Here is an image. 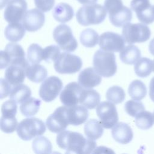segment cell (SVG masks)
Instances as JSON below:
<instances>
[{"instance_id": "3", "label": "cell", "mask_w": 154, "mask_h": 154, "mask_svg": "<svg viewBox=\"0 0 154 154\" xmlns=\"http://www.w3.org/2000/svg\"><path fill=\"white\" fill-rule=\"evenodd\" d=\"M104 7L109 14L111 23L116 27H121L131 22V10L124 6L122 0H105Z\"/></svg>"}, {"instance_id": "39", "label": "cell", "mask_w": 154, "mask_h": 154, "mask_svg": "<svg viewBox=\"0 0 154 154\" xmlns=\"http://www.w3.org/2000/svg\"><path fill=\"white\" fill-rule=\"evenodd\" d=\"M60 49L59 46L54 45L46 46L43 49V60L47 63L55 61L61 54Z\"/></svg>"}, {"instance_id": "37", "label": "cell", "mask_w": 154, "mask_h": 154, "mask_svg": "<svg viewBox=\"0 0 154 154\" xmlns=\"http://www.w3.org/2000/svg\"><path fill=\"white\" fill-rule=\"evenodd\" d=\"M125 109L128 114L135 117L137 114L145 109L143 103L137 100H129L125 104Z\"/></svg>"}, {"instance_id": "20", "label": "cell", "mask_w": 154, "mask_h": 154, "mask_svg": "<svg viewBox=\"0 0 154 154\" xmlns=\"http://www.w3.org/2000/svg\"><path fill=\"white\" fill-rule=\"evenodd\" d=\"M112 138L118 143L126 144L131 141L133 138V131L131 126L123 122L116 123L111 131Z\"/></svg>"}, {"instance_id": "19", "label": "cell", "mask_w": 154, "mask_h": 154, "mask_svg": "<svg viewBox=\"0 0 154 154\" xmlns=\"http://www.w3.org/2000/svg\"><path fill=\"white\" fill-rule=\"evenodd\" d=\"M101 81V76L92 67L84 69L78 75V83L84 88H92L99 85Z\"/></svg>"}, {"instance_id": "21", "label": "cell", "mask_w": 154, "mask_h": 154, "mask_svg": "<svg viewBox=\"0 0 154 154\" xmlns=\"http://www.w3.org/2000/svg\"><path fill=\"white\" fill-rule=\"evenodd\" d=\"M26 68L16 64L7 67L5 72V79L13 86L21 84L25 79Z\"/></svg>"}, {"instance_id": "41", "label": "cell", "mask_w": 154, "mask_h": 154, "mask_svg": "<svg viewBox=\"0 0 154 154\" xmlns=\"http://www.w3.org/2000/svg\"><path fill=\"white\" fill-rule=\"evenodd\" d=\"M34 4L37 8L43 12L50 11L54 7L55 0H34Z\"/></svg>"}, {"instance_id": "23", "label": "cell", "mask_w": 154, "mask_h": 154, "mask_svg": "<svg viewBox=\"0 0 154 154\" xmlns=\"http://www.w3.org/2000/svg\"><path fill=\"white\" fill-rule=\"evenodd\" d=\"M99 93L92 88L83 89L79 97V103L88 109H94L99 103Z\"/></svg>"}, {"instance_id": "1", "label": "cell", "mask_w": 154, "mask_h": 154, "mask_svg": "<svg viewBox=\"0 0 154 154\" xmlns=\"http://www.w3.org/2000/svg\"><path fill=\"white\" fill-rule=\"evenodd\" d=\"M57 144L67 153L88 154L93 153L97 144L94 140L85 138L81 134L70 131L60 132L56 138Z\"/></svg>"}, {"instance_id": "12", "label": "cell", "mask_w": 154, "mask_h": 154, "mask_svg": "<svg viewBox=\"0 0 154 154\" xmlns=\"http://www.w3.org/2000/svg\"><path fill=\"white\" fill-rule=\"evenodd\" d=\"M46 125L52 132L59 133L64 131L69 123L66 115V106L57 108L46 119Z\"/></svg>"}, {"instance_id": "27", "label": "cell", "mask_w": 154, "mask_h": 154, "mask_svg": "<svg viewBox=\"0 0 154 154\" xmlns=\"http://www.w3.org/2000/svg\"><path fill=\"white\" fill-rule=\"evenodd\" d=\"M31 95L30 88L25 84H19L14 86L9 94L10 99L17 103H21L27 100Z\"/></svg>"}, {"instance_id": "2", "label": "cell", "mask_w": 154, "mask_h": 154, "mask_svg": "<svg viewBox=\"0 0 154 154\" xmlns=\"http://www.w3.org/2000/svg\"><path fill=\"white\" fill-rule=\"evenodd\" d=\"M107 11L105 7L98 4H86L80 7L76 17L78 22L83 26L97 25L105 19Z\"/></svg>"}, {"instance_id": "4", "label": "cell", "mask_w": 154, "mask_h": 154, "mask_svg": "<svg viewBox=\"0 0 154 154\" xmlns=\"http://www.w3.org/2000/svg\"><path fill=\"white\" fill-rule=\"evenodd\" d=\"M93 64L97 73L105 78L111 77L117 72L116 56L112 52L97 50L94 54Z\"/></svg>"}, {"instance_id": "8", "label": "cell", "mask_w": 154, "mask_h": 154, "mask_svg": "<svg viewBox=\"0 0 154 154\" xmlns=\"http://www.w3.org/2000/svg\"><path fill=\"white\" fill-rule=\"evenodd\" d=\"M54 69L61 74H72L80 70L82 66L81 58L76 55L64 52L54 61Z\"/></svg>"}, {"instance_id": "15", "label": "cell", "mask_w": 154, "mask_h": 154, "mask_svg": "<svg viewBox=\"0 0 154 154\" xmlns=\"http://www.w3.org/2000/svg\"><path fill=\"white\" fill-rule=\"evenodd\" d=\"M125 43L123 36L114 32H105L99 37V46L105 51L119 52L125 47Z\"/></svg>"}, {"instance_id": "31", "label": "cell", "mask_w": 154, "mask_h": 154, "mask_svg": "<svg viewBox=\"0 0 154 154\" xmlns=\"http://www.w3.org/2000/svg\"><path fill=\"white\" fill-rule=\"evenodd\" d=\"M153 70V61L148 58H140L134 66L135 74L141 78H146L150 75Z\"/></svg>"}, {"instance_id": "6", "label": "cell", "mask_w": 154, "mask_h": 154, "mask_svg": "<svg viewBox=\"0 0 154 154\" xmlns=\"http://www.w3.org/2000/svg\"><path fill=\"white\" fill-rule=\"evenodd\" d=\"M18 136L24 141H29L33 138L43 134L46 131L45 123L36 117L22 120L17 127Z\"/></svg>"}, {"instance_id": "40", "label": "cell", "mask_w": 154, "mask_h": 154, "mask_svg": "<svg viewBox=\"0 0 154 154\" xmlns=\"http://www.w3.org/2000/svg\"><path fill=\"white\" fill-rule=\"evenodd\" d=\"M17 103L12 99L4 102L1 106L2 115L5 117H14L17 112Z\"/></svg>"}, {"instance_id": "42", "label": "cell", "mask_w": 154, "mask_h": 154, "mask_svg": "<svg viewBox=\"0 0 154 154\" xmlns=\"http://www.w3.org/2000/svg\"><path fill=\"white\" fill-rule=\"evenodd\" d=\"M11 85L5 79H1V96L0 98L2 99L6 97L10 94L11 90Z\"/></svg>"}, {"instance_id": "43", "label": "cell", "mask_w": 154, "mask_h": 154, "mask_svg": "<svg viewBox=\"0 0 154 154\" xmlns=\"http://www.w3.org/2000/svg\"><path fill=\"white\" fill-rule=\"evenodd\" d=\"M149 96L151 100L154 102V77L152 78L149 84Z\"/></svg>"}, {"instance_id": "46", "label": "cell", "mask_w": 154, "mask_h": 154, "mask_svg": "<svg viewBox=\"0 0 154 154\" xmlns=\"http://www.w3.org/2000/svg\"><path fill=\"white\" fill-rule=\"evenodd\" d=\"M153 72H154V60H153Z\"/></svg>"}, {"instance_id": "18", "label": "cell", "mask_w": 154, "mask_h": 154, "mask_svg": "<svg viewBox=\"0 0 154 154\" xmlns=\"http://www.w3.org/2000/svg\"><path fill=\"white\" fill-rule=\"evenodd\" d=\"M66 115L69 124L78 126L86 122L88 117V111L84 105L66 106Z\"/></svg>"}, {"instance_id": "34", "label": "cell", "mask_w": 154, "mask_h": 154, "mask_svg": "<svg viewBox=\"0 0 154 154\" xmlns=\"http://www.w3.org/2000/svg\"><path fill=\"white\" fill-rule=\"evenodd\" d=\"M135 122L137 128L142 130H146L153 126L154 119L150 112L144 110L136 116Z\"/></svg>"}, {"instance_id": "30", "label": "cell", "mask_w": 154, "mask_h": 154, "mask_svg": "<svg viewBox=\"0 0 154 154\" xmlns=\"http://www.w3.org/2000/svg\"><path fill=\"white\" fill-rule=\"evenodd\" d=\"M41 101L34 97H29L22 103L20 106L21 113L26 117H31L37 113L39 110Z\"/></svg>"}, {"instance_id": "17", "label": "cell", "mask_w": 154, "mask_h": 154, "mask_svg": "<svg viewBox=\"0 0 154 154\" xmlns=\"http://www.w3.org/2000/svg\"><path fill=\"white\" fill-rule=\"evenodd\" d=\"M84 88L76 82H72L67 84L61 91L60 99L63 104L70 106L79 103L81 93Z\"/></svg>"}, {"instance_id": "47", "label": "cell", "mask_w": 154, "mask_h": 154, "mask_svg": "<svg viewBox=\"0 0 154 154\" xmlns=\"http://www.w3.org/2000/svg\"><path fill=\"white\" fill-rule=\"evenodd\" d=\"M153 119H154V112H153Z\"/></svg>"}, {"instance_id": "26", "label": "cell", "mask_w": 154, "mask_h": 154, "mask_svg": "<svg viewBox=\"0 0 154 154\" xmlns=\"http://www.w3.org/2000/svg\"><path fill=\"white\" fill-rule=\"evenodd\" d=\"M47 69L39 64H32L29 65L26 69V76L31 81L39 83L47 77Z\"/></svg>"}, {"instance_id": "16", "label": "cell", "mask_w": 154, "mask_h": 154, "mask_svg": "<svg viewBox=\"0 0 154 154\" xmlns=\"http://www.w3.org/2000/svg\"><path fill=\"white\" fill-rule=\"evenodd\" d=\"M45 22L43 11L38 8H32L26 11L22 22L28 31L34 32L40 29Z\"/></svg>"}, {"instance_id": "11", "label": "cell", "mask_w": 154, "mask_h": 154, "mask_svg": "<svg viewBox=\"0 0 154 154\" xmlns=\"http://www.w3.org/2000/svg\"><path fill=\"white\" fill-rule=\"evenodd\" d=\"M62 81L56 76L47 78L41 84L39 89V96L42 99L49 102L54 100L63 88Z\"/></svg>"}, {"instance_id": "29", "label": "cell", "mask_w": 154, "mask_h": 154, "mask_svg": "<svg viewBox=\"0 0 154 154\" xmlns=\"http://www.w3.org/2000/svg\"><path fill=\"white\" fill-rule=\"evenodd\" d=\"M128 93L130 97L137 100H140L145 97L147 94L146 85L140 80H134L129 84Z\"/></svg>"}, {"instance_id": "22", "label": "cell", "mask_w": 154, "mask_h": 154, "mask_svg": "<svg viewBox=\"0 0 154 154\" xmlns=\"http://www.w3.org/2000/svg\"><path fill=\"white\" fill-rule=\"evenodd\" d=\"M52 15L57 21L61 23H66L73 18L74 11L69 4L61 2L54 8Z\"/></svg>"}, {"instance_id": "28", "label": "cell", "mask_w": 154, "mask_h": 154, "mask_svg": "<svg viewBox=\"0 0 154 154\" xmlns=\"http://www.w3.org/2000/svg\"><path fill=\"white\" fill-rule=\"evenodd\" d=\"M84 133L87 138L96 140L100 138L103 132V129L100 122L96 119H90L84 125Z\"/></svg>"}, {"instance_id": "7", "label": "cell", "mask_w": 154, "mask_h": 154, "mask_svg": "<svg viewBox=\"0 0 154 154\" xmlns=\"http://www.w3.org/2000/svg\"><path fill=\"white\" fill-rule=\"evenodd\" d=\"M150 35V28L144 23L129 22L122 29V36L125 42L128 44L145 42L149 39Z\"/></svg>"}, {"instance_id": "10", "label": "cell", "mask_w": 154, "mask_h": 154, "mask_svg": "<svg viewBox=\"0 0 154 154\" xmlns=\"http://www.w3.org/2000/svg\"><path fill=\"white\" fill-rule=\"evenodd\" d=\"M96 111L100 123L106 129L111 128L119 120L116 107L109 101H104L99 103Z\"/></svg>"}, {"instance_id": "45", "label": "cell", "mask_w": 154, "mask_h": 154, "mask_svg": "<svg viewBox=\"0 0 154 154\" xmlns=\"http://www.w3.org/2000/svg\"><path fill=\"white\" fill-rule=\"evenodd\" d=\"M149 50L152 55H154V38L151 40L149 45Z\"/></svg>"}, {"instance_id": "9", "label": "cell", "mask_w": 154, "mask_h": 154, "mask_svg": "<svg viewBox=\"0 0 154 154\" xmlns=\"http://www.w3.org/2000/svg\"><path fill=\"white\" fill-rule=\"evenodd\" d=\"M53 37L58 46L63 51L73 52L78 47V42L71 28L67 25L61 24L55 28Z\"/></svg>"}, {"instance_id": "38", "label": "cell", "mask_w": 154, "mask_h": 154, "mask_svg": "<svg viewBox=\"0 0 154 154\" xmlns=\"http://www.w3.org/2000/svg\"><path fill=\"white\" fill-rule=\"evenodd\" d=\"M18 126V122L14 117H5L2 116L0 122L1 129L5 133H12Z\"/></svg>"}, {"instance_id": "33", "label": "cell", "mask_w": 154, "mask_h": 154, "mask_svg": "<svg viewBox=\"0 0 154 154\" xmlns=\"http://www.w3.org/2000/svg\"><path fill=\"white\" fill-rule=\"evenodd\" d=\"M32 147L35 153H51L52 146L48 138L44 136H38L33 140Z\"/></svg>"}, {"instance_id": "5", "label": "cell", "mask_w": 154, "mask_h": 154, "mask_svg": "<svg viewBox=\"0 0 154 154\" xmlns=\"http://www.w3.org/2000/svg\"><path fill=\"white\" fill-rule=\"evenodd\" d=\"M1 69L7 67L11 64L20 65L27 68L29 61L25 58V52L23 48L15 43H8L4 50L0 52Z\"/></svg>"}, {"instance_id": "13", "label": "cell", "mask_w": 154, "mask_h": 154, "mask_svg": "<svg viewBox=\"0 0 154 154\" xmlns=\"http://www.w3.org/2000/svg\"><path fill=\"white\" fill-rule=\"evenodd\" d=\"M131 8L141 23L148 25L154 22V5L149 0H132Z\"/></svg>"}, {"instance_id": "35", "label": "cell", "mask_w": 154, "mask_h": 154, "mask_svg": "<svg viewBox=\"0 0 154 154\" xmlns=\"http://www.w3.org/2000/svg\"><path fill=\"white\" fill-rule=\"evenodd\" d=\"M43 49L37 43L31 44L27 50V60L31 64H39L43 60Z\"/></svg>"}, {"instance_id": "14", "label": "cell", "mask_w": 154, "mask_h": 154, "mask_svg": "<svg viewBox=\"0 0 154 154\" xmlns=\"http://www.w3.org/2000/svg\"><path fill=\"white\" fill-rule=\"evenodd\" d=\"M26 9L25 0H10L4 12V19L8 23L20 22Z\"/></svg>"}, {"instance_id": "24", "label": "cell", "mask_w": 154, "mask_h": 154, "mask_svg": "<svg viewBox=\"0 0 154 154\" xmlns=\"http://www.w3.org/2000/svg\"><path fill=\"white\" fill-rule=\"evenodd\" d=\"M26 29L20 22L9 23L4 30L5 38L10 42L20 41L25 34Z\"/></svg>"}, {"instance_id": "32", "label": "cell", "mask_w": 154, "mask_h": 154, "mask_svg": "<svg viewBox=\"0 0 154 154\" xmlns=\"http://www.w3.org/2000/svg\"><path fill=\"white\" fill-rule=\"evenodd\" d=\"M79 39L83 46L87 48H93L98 43L99 37L98 33L95 30L87 28L81 32Z\"/></svg>"}, {"instance_id": "36", "label": "cell", "mask_w": 154, "mask_h": 154, "mask_svg": "<svg viewBox=\"0 0 154 154\" xmlns=\"http://www.w3.org/2000/svg\"><path fill=\"white\" fill-rule=\"evenodd\" d=\"M106 99L115 104L122 103L125 98V93L124 90L117 85L109 87L106 93Z\"/></svg>"}, {"instance_id": "44", "label": "cell", "mask_w": 154, "mask_h": 154, "mask_svg": "<svg viewBox=\"0 0 154 154\" xmlns=\"http://www.w3.org/2000/svg\"><path fill=\"white\" fill-rule=\"evenodd\" d=\"M80 4H94L96 3L97 0H77Z\"/></svg>"}, {"instance_id": "25", "label": "cell", "mask_w": 154, "mask_h": 154, "mask_svg": "<svg viewBox=\"0 0 154 154\" xmlns=\"http://www.w3.org/2000/svg\"><path fill=\"white\" fill-rule=\"evenodd\" d=\"M121 61L126 64H134L141 57V51L135 45H129L124 47L119 54Z\"/></svg>"}]
</instances>
